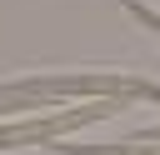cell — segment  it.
<instances>
[{"mask_svg": "<svg viewBox=\"0 0 160 155\" xmlns=\"http://www.w3.org/2000/svg\"><path fill=\"white\" fill-rule=\"evenodd\" d=\"M0 95H140V100H160V85L135 80V75H60V80H20L5 85Z\"/></svg>", "mask_w": 160, "mask_h": 155, "instance_id": "obj_1", "label": "cell"}, {"mask_svg": "<svg viewBox=\"0 0 160 155\" xmlns=\"http://www.w3.org/2000/svg\"><path fill=\"white\" fill-rule=\"evenodd\" d=\"M110 105H85V110H60L55 120H30V125H15V130H0V150L5 145H20V140H40V135H60L70 125H85V120H105Z\"/></svg>", "mask_w": 160, "mask_h": 155, "instance_id": "obj_2", "label": "cell"}, {"mask_svg": "<svg viewBox=\"0 0 160 155\" xmlns=\"http://www.w3.org/2000/svg\"><path fill=\"white\" fill-rule=\"evenodd\" d=\"M120 5H125V10H130L140 25H150V30L160 35V10H150V5H140V0H120Z\"/></svg>", "mask_w": 160, "mask_h": 155, "instance_id": "obj_3", "label": "cell"}]
</instances>
